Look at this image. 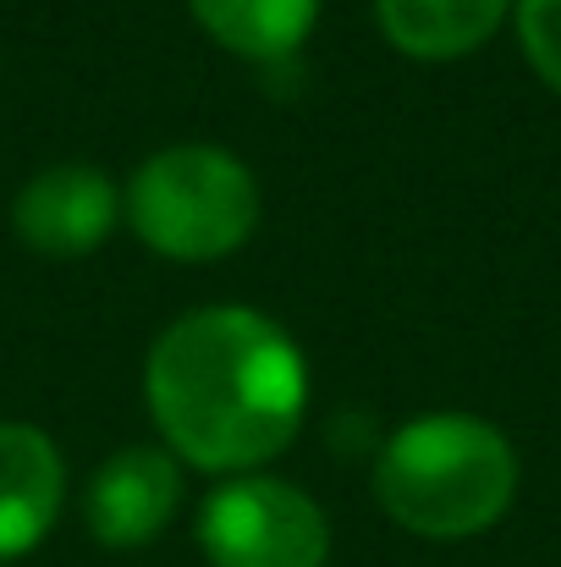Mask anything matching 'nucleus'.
<instances>
[{
  "label": "nucleus",
  "instance_id": "obj_7",
  "mask_svg": "<svg viewBox=\"0 0 561 567\" xmlns=\"http://www.w3.org/2000/svg\"><path fill=\"white\" fill-rule=\"evenodd\" d=\"M66 463L61 446L22 419H0V563L28 557L61 518Z\"/></svg>",
  "mask_w": 561,
  "mask_h": 567
},
{
  "label": "nucleus",
  "instance_id": "obj_2",
  "mask_svg": "<svg viewBox=\"0 0 561 567\" xmlns=\"http://www.w3.org/2000/svg\"><path fill=\"white\" fill-rule=\"evenodd\" d=\"M518 446L479 413H418L374 452L380 513L418 540H474L518 502Z\"/></svg>",
  "mask_w": 561,
  "mask_h": 567
},
{
  "label": "nucleus",
  "instance_id": "obj_4",
  "mask_svg": "<svg viewBox=\"0 0 561 567\" xmlns=\"http://www.w3.org/2000/svg\"><path fill=\"white\" fill-rule=\"evenodd\" d=\"M198 551L209 567H325V507L276 474H231L198 507Z\"/></svg>",
  "mask_w": 561,
  "mask_h": 567
},
{
  "label": "nucleus",
  "instance_id": "obj_9",
  "mask_svg": "<svg viewBox=\"0 0 561 567\" xmlns=\"http://www.w3.org/2000/svg\"><path fill=\"white\" fill-rule=\"evenodd\" d=\"M187 11L242 61H287L320 22V0H187Z\"/></svg>",
  "mask_w": 561,
  "mask_h": 567
},
{
  "label": "nucleus",
  "instance_id": "obj_10",
  "mask_svg": "<svg viewBox=\"0 0 561 567\" xmlns=\"http://www.w3.org/2000/svg\"><path fill=\"white\" fill-rule=\"evenodd\" d=\"M512 28L534 78L561 94V0H512Z\"/></svg>",
  "mask_w": 561,
  "mask_h": 567
},
{
  "label": "nucleus",
  "instance_id": "obj_1",
  "mask_svg": "<svg viewBox=\"0 0 561 567\" xmlns=\"http://www.w3.org/2000/svg\"><path fill=\"white\" fill-rule=\"evenodd\" d=\"M144 402L177 463L220 480L259 474L309 419V359L264 309L204 303L155 337Z\"/></svg>",
  "mask_w": 561,
  "mask_h": 567
},
{
  "label": "nucleus",
  "instance_id": "obj_3",
  "mask_svg": "<svg viewBox=\"0 0 561 567\" xmlns=\"http://www.w3.org/2000/svg\"><path fill=\"white\" fill-rule=\"evenodd\" d=\"M259 183L220 144H166L122 188V220L133 237L183 265L237 254L259 226Z\"/></svg>",
  "mask_w": 561,
  "mask_h": 567
},
{
  "label": "nucleus",
  "instance_id": "obj_5",
  "mask_svg": "<svg viewBox=\"0 0 561 567\" xmlns=\"http://www.w3.org/2000/svg\"><path fill=\"white\" fill-rule=\"evenodd\" d=\"M177 507H183V463L155 441L116 446L83 491V524L111 551L160 540Z\"/></svg>",
  "mask_w": 561,
  "mask_h": 567
},
{
  "label": "nucleus",
  "instance_id": "obj_6",
  "mask_svg": "<svg viewBox=\"0 0 561 567\" xmlns=\"http://www.w3.org/2000/svg\"><path fill=\"white\" fill-rule=\"evenodd\" d=\"M122 226V188L100 166H44L11 198V231L44 259H83Z\"/></svg>",
  "mask_w": 561,
  "mask_h": 567
},
{
  "label": "nucleus",
  "instance_id": "obj_8",
  "mask_svg": "<svg viewBox=\"0 0 561 567\" xmlns=\"http://www.w3.org/2000/svg\"><path fill=\"white\" fill-rule=\"evenodd\" d=\"M507 17L512 0H374L385 44L407 61H463L485 50Z\"/></svg>",
  "mask_w": 561,
  "mask_h": 567
}]
</instances>
